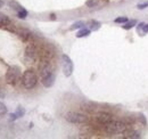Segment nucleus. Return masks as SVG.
I'll use <instances>...</instances> for the list:
<instances>
[{
    "mask_svg": "<svg viewBox=\"0 0 148 139\" xmlns=\"http://www.w3.org/2000/svg\"><path fill=\"white\" fill-rule=\"evenodd\" d=\"M127 123L119 120H113L107 125H105V131L110 135H117V133H123L127 130Z\"/></svg>",
    "mask_w": 148,
    "mask_h": 139,
    "instance_id": "1",
    "label": "nucleus"
},
{
    "mask_svg": "<svg viewBox=\"0 0 148 139\" xmlns=\"http://www.w3.org/2000/svg\"><path fill=\"white\" fill-rule=\"evenodd\" d=\"M22 83L26 89H33L38 83V76L33 70H26L22 76Z\"/></svg>",
    "mask_w": 148,
    "mask_h": 139,
    "instance_id": "2",
    "label": "nucleus"
},
{
    "mask_svg": "<svg viewBox=\"0 0 148 139\" xmlns=\"http://www.w3.org/2000/svg\"><path fill=\"white\" fill-rule=\"evenodd\" d=\"M21 78V70L18 66H10L6 73V82L10 86H15Z\"/></svg>",
    "mask_w": 148,
    "mask_h": 139,
    "instance_id": "3",
    "label": "nucleus"
},
{
    "mask_svg": "<svg viewBox=\"0 0 148 139\" xmlns=\"http://www.w3.org/2000/svg\"><path fill=\"white\" fill-rule=\"evenodd\" d=\"M66 121L74 124H82V123H87L89 121V118L82 113H77V112H69L65 115Z\"/></svg>",
    "mask_w": 148,
    "mask_h": 139,
    "instance_id": "4",
    "label": "nucleus"
},
{
    "mask_svg": "<svg viewBox=\"0 0 148 139\" xmlns=\"http://www.w3.org/2000/svg\"><path fill=\"white\" fill-rule=\"evenodd\" d=\"M62 65H63V72L65 76H71L73 73V62L67 55H62Z\"/></svg>",
    "mask_w": 148,
    "mask_h": 139,
    "instance_id": "5",
    "label": "nucleus"
},
{
    "mask_svg": "<svg viewBox=\"0 0 148 139\" xmlns=\"http://www.w3.org/2000/svg\"><path fill=\"white\" fill-rule=\"evenodd\" d=\"M96 120L97 122L99 123V124H101V125H107L110 122L113 121V116H112V114L110 113H106V112H100V113H98L97 115H96Z\"/></svg>",
    "mask_w": 148,
    "mask_h": 139,
    "instance_id": "6",
    "label": "nucleus"
},
{
    "mask_svg": "<svg viewBox=\"0 0 148 139\" xmlns=\"http://www.w3.org/2000/svg\"><path fill=\"white\" fill-rule=\"evenodd\" d=\"M39 71H40V76L43 78V76L53 73V67H51V65L48 61H43L39 65Z\"/></svg>",
    "mask_w": 148,
    "mask_h": 139,
    "instance_id": "7",
    "label": "nucleus"
},
{
    "mask_svg": "<svg viewBox=\"0 0 148 139\" xmlns=\"http://www.w3.org/2000/svg\"><path fill=\"white\" fill-rule=\"evenodd\" d=\"M55 79H56V76H55V74H54V72H53V73H50V74H48V75L41 78V82H42V85L46 88H50L54 86Z\"/></svg>",
    "mask_w": 148,
    "mask_h": 139,
    "instance_id": "8",
    "label": "nucleus"
},
{
    "mask_svg": "<svg viewBox=\"0 0 148 139\" xmlns=\"http://www.w3.org/2000/svg\"><path fill=\"white\" fill-rule=\"evenodd\" d=\"M37 57H38V52L37 49H36V47L34 46H29L26 48V50H25V58L29 59V61H31V62H33V61L37 59Z\"/></svg>",
    "mask_w": 148,
    "mask_h": 139,
    "instance_id": "9",
    "label": "nucleus"
},
{
    "mask_svg": "<svg viewBox=\"0 0 148 139\" xmlns=\"http://www.w3.org/2000/svg\"><path fill=\"white\" fill-rule=\"evenodd\" d=\"M12 25H13V24H12L10 18L8 17L7 15L0 13V28H6V29H8V28L12 26Z\"/></svg>",
    "mask_w": 148,
    "mask_h": 139,
    "instance_id": "10",
    "label": "nucleus"
},
{
    "mask_svg": "<svg viewBox=\"0 0 148 139\" xmlns=\"http://www.w3.org/2000/svg\"><path fill=\"white\" fill-rule=\"evenodd\" d=\"M123 137H124V138H129V139H138V138H140V135H139V132L136 131V130L127 129V130L123 132Z\"/></svg>",
    "mask_w": 148,
    "mask_h": 139,
    "instance_id": "11",
    "label": "nucleus"
},
{
    "mask_svg": "<svg viewBox=\"0 0 148 139\" xmlns=\"http://www.w3.org/2000/svg\"><path fill=\"white\" fill-rule=\"evenodd\" d=\"M137 31L140 35H144L148 33V24H145V23H140L138 26H137Z\"/></svg>",
    "mask_w": 148,
    "mask_h": 139,
    "instance_id": "12",
    "label": "nucleus"
},
{
    "mask_svg": "<svg viewBox=\"0 0 148 139\" xmlns=\"http://www.w3.org/2000/svg\"><path fill=\"white\" fill-rule=\"evenodd\" d=\"M88 25H89V29H90L91 31H97V30H99L100 26H101V24H100L99 22H97V21H89V22H88Z\"/></svg>",
    "mask_w": 148,
    "mask_h": 139,
    "instance_id": "13",
    "label": "nucleus"
},
{
    "mask_svg": "<svg viewBox=\"0 0 148 139\" xmlns=\"http://www.w3.org/2000/svg\"><path fill=\"white\" fill-rule=\"evenodd\" d=\"M8 3H9V6H10L14 10H16V12H19V10H22V9H23V7L19 5L17 1H15V0H9V1H8Z\"/></svg>",
    "mask_w": 148,
    "mask_h": 139,
    "instance_id": "14",
    "label": "nucleus"
},
{
    "mask_svg": "<svg viewBox=\"0 0 148 139\" xmlns=\"http://www.w3.org/2000/svg\"><path fill=\"white\" fill-rule=\"evenodd\" d=\"M90 32H91L90 29H84V28H82V30H80V31L76 33V38H84V36H88V35L90 34Z\"/></svg>",
    "mask_w": 148,
    "mask_h": 139,
    "instance_id": "15",
    "label": "nucleus"
},
{
    "mask_svg": "<svg viewBox=\"0 0 148 139\" xmlns=\"http://www.w3.org/2000/svg\"><path fill=\"white\" fill-rule=\"evenodd\" d=\"M17 33H18V35L21 36V39L23 41H26L29 39V36H30V32L26 31V30H19V31H17Z\"/></svg>",
    "mask_w": 148,
    "mask_h": 139,
    "instance_id": "16",
    "label": "nucleus"
},
{
    "mask_svg": "<svg viewBox=\"0 0 148 139\" xmlns=\"http://www.w3.org/2000/svg\"><path fill=\"white\" fill-rule=\"evenodd\" d=\"M136 24H137V21H136V19H132V21H128L127 23H124V24L122 25V28H123L124 30H130V29H132Z\"/></svg>",
    "mask_w": 148,
    "mask_h": 139,
    "instance_id": "17",
    "label": "nucleus"
},
{
    "mask_svg": "<svg viewBox=\"0 0 148 139\" xmlns=\"http://www.w3.org/2000/svg\"><path fill=\"white\" fill-rule=\"evenodd\" d=\"M82 28H84V23L80 21V22L74 23L73 25L71 26V30H75V29H82Z\"/></svg>",
    "mask_w": 148,
    "mask_h": 139,
    "instance_id": "18",
    "label": "nucleus"
},
{
    "mask_svg": "<svg viewBox=\"0 0 148 139\" xmlns=\"http://www.w3.org/2000/svg\"><path fill=\"white\" fill-rule=\"evenodd\" d=\"M6 113H7V107H6V105L0 102V116L5 115Z\"/></svg>",
    "mask_w": 148,
    "mask_h": 139,
    "instance_id": "19",
    "label": "nucleus"
},
{
    "mask_svg": "<svg viewBox=\"0 0 148 139\" xmlns=\"http://www.w3.org/2000/svg\"><path fill=\"white\" fill-rule=\"evenodd\" d=\"M24 114H25V109H24L22 106H18V107H17V111H16V115H17V118L23 116Z\"/></svg>",
    "mask_w": 148,
    "mask_h": 139,
    "instance_id": "20",
    "label": "nucleus"
},
{
    "mask_svg": "<svg viewBox=\"0 0 148 139\" xmlns=\"http://www.w3.org/2000/svg\"><path fill=\"white\" fill-rule=\"evenodd\" d=\"M17 16H18L19 18H23V19H24V18H26V16H27V12H26V10L23 8L22 10L17 12Z\"/></svg>",
    "mask_w": 148,
    "mask_h": 139,
    "instance_id": "21",
    "label": "nucleus"
},
{
    "mask_svg": "<svg viewBox=\"0 0 148 139\" xmlns=\"http://www.w3.org/2000/svg\"><path fill=\"white\" fill-rule=\"evenodd\" d=\"M129 19L125 17V16H122V17H117V18H115V23H127Z\"/></svg>",
    "mask_w": 148,
    "mask_h": 139,
    "instance_id": "22",
    "label": "nucleus"
},
{
    "mask_svg": "<svg viewBox=\"0 0 148 139\" xmlns=\"http://www.w3.org/2000/svg\"><path fill=\"white\" fill-rule=\"evenodd\" d=\"M148 7V1H145V2H141V3H138L137 5V8L138 9H145Z\"/></svg>",
    "mask_w": 148,
    "mask_h": 139,
    "instance_id": "23",
    "label": "nucleus"
},
{
    "mask_svg": "<svg viewBox=\"0 0 148 139\" xmlns=\"http://www.w3.org/2000/svg\"><path fill=\"white\" fill-rule=\"evenodd\" d=\"M9 116H10V118H9V119H10V121H14V120H16V119H18V118H17V115H16V113H14V114L12 113V114H10Z\"/></svg>",
    "mask_w": 148,
    "mask_h": 139,
    "instance_id": "24",
    "label": "nucleus"
},
{
    "mask_svg": "<svg viewBox=\"0 0 148 139\" xmlns=\"http://www.w3.org/2000/svg\"><path fill=\"white\" fill-rule=\"evenodd\" d=\"M95 0H89V1H87V6H89V7H91V6H93L95 5Z\"/></svg>",
    "mask_w": 148,
    "mask_h": 139,
    "instance_id": "25",
    "label": "nucleus"
},
{
    "mask_svg": "<svg viewBox=\"0 0 148 139\" xmlns=\"http://www.w3.org/2000/svg\"><path fill=\"white\" fill-rule=\"evenodd\" d=\"M3 6V0H0V8Z\"/></svg>",
    "mask_w": 148,
    "mask_h": 139,
    "instance_id": "26",
    "label": "nucleus"
}]
</instances>
